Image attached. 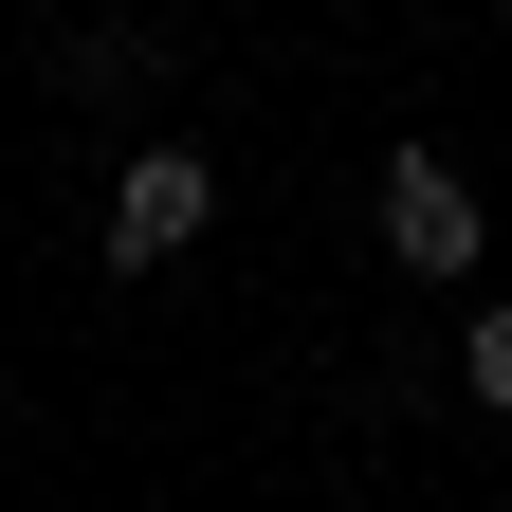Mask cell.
Listing matches in <instances>:
<instances>
[{"instance_id": "cell-1", "label": "cell", "mask_w": 512, "mask_h": 512, "mask_svg": "<svg viewBox=\"0 0 512 512\" xmlns=\"http://www.w3.org/2000/svg\"><path fill=\"white\" fill-rule=\"evenodd\" d=\"M384 256L403 275H476V183L439 147H384Z\"/></svg>"}, {"instance_id": "cell-2", "label": "cell", "mask_w": 512, "mask_h": 512, "mask_svg": "<svg viewBox=\"0 0 512 512\" xmlns=\"http://www.w3.org/2000/svg\"><path fill=\"white\" fill-rule=\"evenodd\" d=\"M202 220H220V183H202V147H147V165L110 183V275H165V256L202 238Z\"/></svg>"}, {"instance_id": "cell-3", "label": "cell", "mask_w": 512, "mask_h": 512, "mask_svg": "<svg viewBox=\"0 0 512 512\" xmlns=\"http://www.w3.org/2000/svg\"><path fill=\"white\" fill-rule=\"evenodd\" d=\"M458 384H476V403L512 421V311H476V348H458Z\"/></svg>"}]
</instances>
